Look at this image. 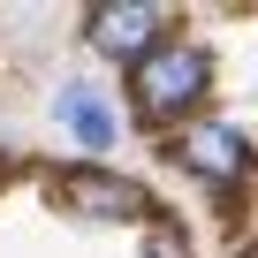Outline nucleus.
<instances>
[{
	"mask_svg": "<svg viewBox=\"0 0 258 258\" xmlns=\"http://www.w3.org/2000/svg\"><path fill=\"white\" fill-rule=\"evenodd\" d=\"M145 258H190V235H182L175 220H152V228H145Z\"/></svg>",
	"mask_w": 258,
	"mask_h": 258,
	"instance_id": "nucleus-6",
	"label": "nucleus"
},
{
	"mask_svg": "<svg viewBox=\"0 0 258 258\" xmlns=\"http://www.w3.org/2000/svg\"><path fill=\"white\" fill-rule=\"evenodd\" d=\"M160 23H167V8H152V0H106V8L84 16V38L114 61H145L152 46H167Z\"/></svg>",
	"mask_w": 258,
	"mask_h": 258,
	"instance_id": "nucleus-2",
	"label": "nucleus"
},
{
	"mask_svg": "<svg viewBox=\"0 0 258 258\" xmlns=\"http://www.w3.org/2000/svg\"><path fill=\"white\" fill-rule=\"evenodd\" d=\"M53 114L76 129V137H84V152H106V145H114V114H106V99H99L91 84H69Z\"/></svg>",
	"mask_w": 258,
	"mask_h": 258,
	"instance_id": "nucleus-5",
	"label": "nucleus"
},
{
	"mask_svg": "<svg viewBox=\"0 0 258 258\" xmlns=\"http://www.w3.org/2000/svg\"><path fill=\"white\" fill-rule=\"evenodd\" d=\"M182 160H190L205 182H235V175L250 167V145L235 137V129H220V121H213V129H190V137H182Z\"/></svg>",
	"mask_w": 258,
	"mask_h": 258,
	"instance_id": "nucleus-4",
	"label": "nucleus"
},
{
	"mask_svg": "<svg viewBox=\"0 0 258 258\" xmlns=\"http://www.w3.org/2000/svg\"><path fill=\"white\" fill-rule=\"evenodd\" d=\"M53 190H61V198L76 205V213H91V220H137V213L152 205V198H145L137 182H121V175H91V167L61 175Z\"/></svg>",
	"mask_w": 258,
	"mask_h": 258,
	"instance_id": "nucleus-3",
	"label": "nucleus"
},
{
	"mask_svg": "<svg viewBox=\"0 0 258 258\" xmlns=\"http://www.w3.org/2000/svg\"><path fill=\"white\" fill-rule=\"evenodd\" d=\"M205 84H213L205 46L167 38V46H152V53L137 61V76H129V99H137V114H145V121H175V114H190V106L205 99Z\"/></svg>",
	"mask_w": 258,
	"mask_h": 258,
	"instance_id": "nucleus-1",
	"label": "nucleus"
}]
</instances>
